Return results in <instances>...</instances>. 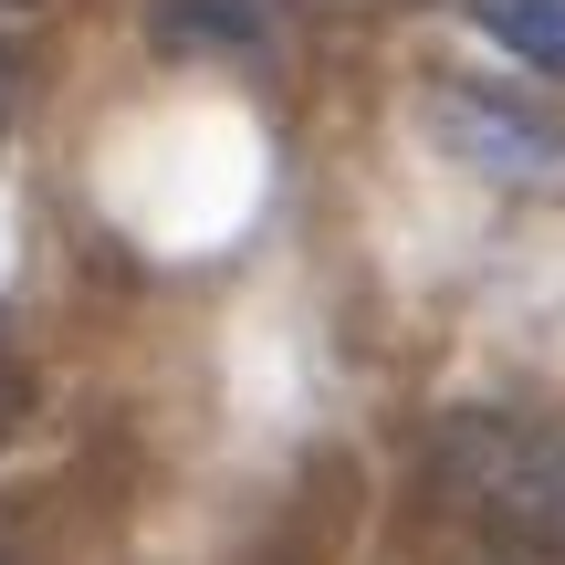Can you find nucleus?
Wrapping results in <instances>:
<instances>
[{"label": "nucleus", "mask_w": 565, "mask_h": 565, "mask_svg": "<svg viewBox=\"0 0 565 565\" xmlns=\"http://www.w3.org/2000/svg\"><path fill=\"white\" fill-rule=\"evenodd\" d=\"M419 503L471 565H565V429L461 408L429 429Z\"/></svg>", "instance_id": "f257e3e1"}, {"label": "nucleus", "mask_w": 565, "mask_h": 565, "mask_svg": "<svg viewBox=\"0 0 565 565\" xmlns=\"http://www.w3.org/2000/svg\"><path fill=\"white\" fill-rule=\"evenodd\" d=\"M419 116H429V137H440L461 168H482V179H503V189H565V116H545L534 95L440 74L419 95Z\"/></svg>", "instance_id": "f03ea898"}, {"label": "nucleus", "mask_w": 565, "mask_h": 565, "mask_svg": "<svg viewBox=\"0 0 565 565\" xmlns=\"http://www.w3.org/2000/svg\"><path fill=\"white\" fill-rule=\"evenodd\" d=\"M482 32L534 74H565V0H482Z\"/></svg>", "instance_id": "7ed1b4c3"}, {"label": "nucleus", "mask_w": 565, "mask_h": 565, "mask_svg": "<svg viewBox=\"0 0 565 565\" xmlns=\"http://www.w3.org/2000/svg\"><path fill=\"white\" fill-rule=\"evenodd\" d=\"M21 419H32V366L0 345V450H11V429H21Z\"/></svg>", "instance_id": "20e7f679"}, {"label": "nucleus", "mask_w": 565, "mask_h": 565, "mask_svg": "<svg viewBox=\"0 0 565 565\" xmlns=\"http://www.w3.org/2000/svg\"><path fill=\"white\" fill-rule=\"evenodd\" d=\"M471 11H482V0H471Z\"/></svg>", "instance_id": "39448f33"}, {"label": "nucleus", "mask_w": 565, "mask_h": 565, "mask_svg": "<svg viewBox=\"0 0 565 565\" xmlns=\"http://www.w3.org/2000/svg\"><path fill=\"white\" fill-rule=\"evenodd\" d=\"M0 11H11V0H0Z\"/></svg>", "instance_id": "423d86ee"}]
</instances>
